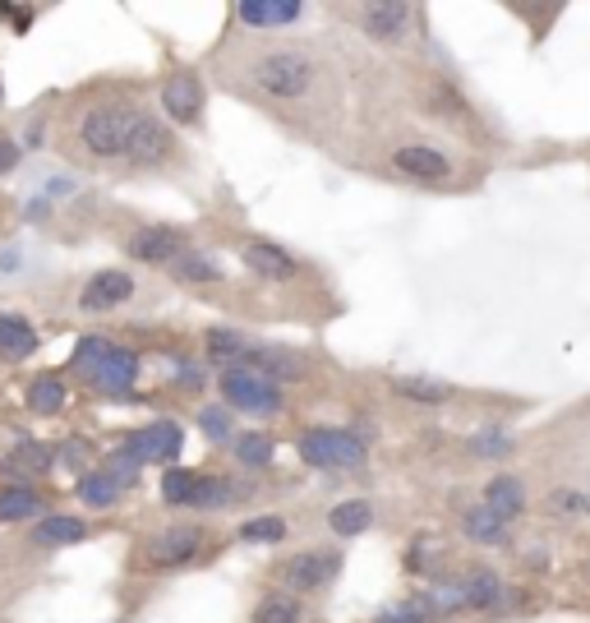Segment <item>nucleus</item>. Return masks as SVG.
I'll return each mask as SVG.
<instances>
[{"mask_svg": "<svg viewBox=\"0 0 590 623\" xmlns=\"http://www.w3.org/2000/svg\"><path fill=\"white\" fill-rule=\"evenodd\" d=\"M144 115L139 102H93L70 121V139L88 162H125Z\"/></svg>", "mask_w": 590, "mask_h": 623, "instance_id": "f257e3e1", "label": "nucleus"}, {"mask_svg": "<svg viewBox=\"0 0 590 623\" xmlns=\"http://www.w3.org/2000/svg\"><path fill=\"white\" fill-rule=\"evenodd\" d=\"M314 56L300 51V47H272V51H259L249 61V80L259 93L278 97V102H300L314 88Z\"/></svg>", "mask_w": 590, "mask_h": 623, "instance_id": "f03ea898", "label": "nucleus"}, {"mask_svg": "<svg viewBox=\"0 0 590 623\" xmlns=\"http://www.w3.org/2000/svg\"><path fill=\"white\" fill-rule=\"evenodd\" d=\"M222 398L235 406V412H249V416H278L282 412V388L263 375H254L245 365L222 369Z\"/></svg>", "mask_w": 590, "mask_h": 623, "instance_id": "7ed1b4c3", "label": "nucleus"}, {"mask_svg": "<svg viewBox=\"0 0 590 623\" xmlns=\"http://www.w3.org/2000/svg\"><path fill=\"white\" fill-rule=\"evenodd\" d=\"M300 457L319 472H337V466H360L365 462V439L356 430H305L300 435Z\"/></svg>", "mask_w": 590, "mask_h": 623, "instance_id": "20e7f679", "label": "nucleus"}, {"mask_svg": "<svg viewBox=\"0 0 590 623\" xmlns=\"http://www.w3.org/2000/svg\"><path fill=\"white\" fill-rule=\"evenodd\" d=\"M204 545H208V536L199 527H167V532L148 536L144 563L148 569H185V563H194L204 554Z\"/></svg>", "mask_w": 590, "mask_h": 623, "instance_id": "39448f33", "label": "nucleus"}, {"mask_svg": "<svg viewBox=\"0 0 590 623\" xmlns=\"http://www.w3.org/2000/svg\"><path fill=\"white\" fill-rule=\"evenodd\" d=\"M337 573H342V554L337 550H305V554L286 559L278 569L282 587H295V591H323Z\"/></svg>", "mask_w": 590, "mask_h": 623, "instance_id": "423d86ee", "label": "nucleus"}, {"mask_svg": "<svg viewBox=\"0 0 590 623\" xmlns=\"http://www.w3.org/2000/svg\"><path fill=\"white\" fill-rule=\"evenodd\" d=\"M181 448H185L181 425H175V420H157V425H148V430L130 435L125 453L144 466V462H175V457H181Z\"/></svg>", "mask_w": 590, "mask_h": 623, "instance_id": "0eeeda50", "label": "nucleus"}, {"mask_svg": "<svg viewBox=\"0 0 590 623\" xmlns=\"http://www.w3.org/2000/svg\"><path fill=\"white\" fill-rule=\"evenodd\" d=\"M162 107L171 121H181V125H194L204 115V84H199V74L194 70H175L171 80L162 84Z\"/></svg>", "mask_w": 590, "mask_h": 623, "instance_id": "6e6552de", "label": "nucleus"}, {"mask_svg": "<svg viewBox=\"0 0 590 623\" xmlns=\"http://www.w3.org/2000/svg\"><path fill=\"white\" fill-rule=\"evenodd\" d=\"M134 296V278L121 268H102L93 272V278L84 282V296H78V309H88V315H102V309H115L125 305Z\"/></svg>", "mask_w": 590, "mask_h": 623, "instance_id": "1a4fd4ad", "label": "nucleus"}, {"mask_svg": "<svg viewBox=\"0 0 590 623\" xmlns=\"http://www.w3.org/2000/svg\"><path fill=\"white\" fill-rule=\"evenodd\" d=\"M125 249L139 264H171L175 255H185V236L171 227H144V231H134Z\"/></svg>", "mask_w": 590, "mask_h": 623, "instance_id": "9d476101", "label": "nucleus"}, {"mask_svg": "<svg viewBox=\"0 0 590 623\" xmlns=\"http://www.w3.org/2000/svg\"><path fill=\"white\" fill-rule=\"evenodd\" d=\"M410 19H416L410 5H392V0H383V5L360 10V28H365V37H373V42H402Z\"/></svg>", "mask_w": 590, "mask_h": 623, "instance_id": "9b49d317", "label": "nucleus"}, {"mask_svg": "<svg viewBox=\"0 0 590 623\" xmlns=\"http://www.w3.org/2000/svg\"><path fill=\"white\" fill-rule=\"evenodd\" d=\"M134 379H139V356H134V352H121V346H111L107 361L88 375V383L102 388V393H130Z\"/></svg>", "mask_w": 590, "mask_h": 623, "instance_id": "f8f14e48", "label": "nucleus"}, {"mask_svg": "<svg viewBox=\"0 0 590 623\" xmlns=\"http://www.w3.org/2000/svg\"><path fill=\"white\" fill-rule=\"evenodd\" d=\"M300 14H305L300 0H245V5H235V19L249 28H286Z\"/></svg>", "mask_w": 590, "mask_h": 623, "instance_id": "ddd939ff", "label": "nucleus"}, {"mask_svg": "<svg viewBox=\"0 0 590 623\" xmlns=\"http://www.w3.org/2000/svg\"><path fill=\"white\" fill-rule=\"evenodd\" d=\"M457 587H462V606L466 610H503V600H507L503 577L489 573V569H470Z\"/></svg>", "mask_w": 590, "mask_h": 623, "instance_id": "4468645a", "label": "nucleus"}, {"mask_svg": "<svg viewBox=\"0 0 590 623\" xmlns=\"http://www.w3.org/2000/svg\"><path fill=\"white\" fill-rule=\"evenodd\" d=\"M392 162H397V171H406L410 181H447V158L439 148H425V144H406L392 152Z\"/></svg>", "mask_w": 590, "mask_h": 623, "instance_id": "2eb2a0df", "label": "nucleus"}, {"mask_svg": "<svg viewBox=\"0 0 590 623\" xmlns=\"http://www.w3.org/2000/svg\"><path fill=\"white\" fill-rule=\"evenodd\" d=\"M245 264L259 272V278H272V282L295 278V255H286V249L272 245V241H249L245 245Z\"/></svg>", "mask_w": 590, "mask_h": 623, "instance_id": "dca6fc26", "label": "nucleus"}, {"mask_svg": "<svg viewBox=\"0 0 590 623\" xmlns=\"http://www.w3.org/2000/svg\"><path fill=\"white\" fill-rule=\"evenodd\" d=\"M484 509L494 513L499 522H513L526 513V490H521V480L517 476H494L489 480V490H484Z\"/></svg>", "mask_w": 590, "mask_h": 623, "instance_id": "f3484780", "label": "nucleus"}, {"mask_svg": "<svg viewBox=\"0 0 590 623\" xmlns=\"http://www.w3.org/2000/svg\"><path fill=\"white\" fill-rule=\"evenodd\" d=\"M33 352H37L33 323L19 319V315H0V356H5V361H24Z\"/></svg>", "mask_w": 590, "mask_h": 623, "instance_id": "a211bd4d", "label": "nucleus"}, {"mask_svg": "<svg viewBox=\"0 0 590 623\" xmlns=\"http://www.w3.org/2000/svg\"><path fill=\"white\" fill-rule=\"evenodd\" d=\"M462 532H466V540H476V545H507V522H499L484 503H476V509L462 513Z\"/></svg>", "mask_w": 590, "mask_h": 623, "instance_id": "6ab92c4d", "label": "nucleus"}, {"mask_svg": "<svg viewBox=\"0 0 590 623\" xmlns=\"http://www.w3.org/2000/svg\"><path fill=\"white\" fill-rule=\"evenodd\" d=\"M369 522H373V509L365 499H346V503H337V509L328 513V527L337 536H360V532H369Z\"/></svg>", "mask_w": 590, "mask_h": 623, "instance_id": "aec40b11", "label": "nucleus"}, {"mask_svg": "<svg viewBox=\"0 0 590 623\" xmlns=\"http://www.w3.org/2000/svg\"><path fill=\"white\" fill-rule=\"evenodd\" d=\"M208 356H212V365H245V356H249V342L241 338V333H231V328H212L208 333Z\"/></svg>", "mask_w": 590, "mask_h": 623, "instance_id": "412c9836", "label": "nucleus"}, {"mask_svg": "<svg viewBox=\"0 0 590 623\" xmlns=\"http://www.w3.org/2000/svg\"><path fill=\"white\" fill-rule=\"evenodd\" d=\"M28 406H33L37 416H56L65 406V383L56 379V375H37L28 383Z\"/></svg>", "mask_w": 590, "mask_h": 623, "instance_id": "4be33fe9", "label": "nucleus"}, {"mask_svg": "<svg viewBox=\"0 0 590 623\" xmlns=\"http://www.w3.org/2000/svg\"><path fill=\"white\" fill-rule=\"evenodd\" d=\"M84 536H88V527L78 517H42L33 527L37 545H74V540H84Z\"/></svg>", "mask_w": 590, "mask_h": 623, "instance_id": "5701e85b", "label": "nucleus"}, {"mask_svg": "<svg viewBox=\"0 0 590 623\" xmlns=\"http://www.w3.org/2000/svg\"><path fill=\"white\" fill-rule=\"evenodd\" d=\"M392 388L406 398V402H420V406H443L447 398H452V388L447 383H439V379H392Z\"/></svg>", "mask_w": 590, "mask_h": 623, "instance_id": "b1692460", "label": "nucleus"}, {"mask_svg": "<svg viewBox=\"0 0 590 623\" xmlns=\"http://www.w3.org/2000/svg\"><path fill=\"white\" fill-rule=\"evenodd\" d=\"M171 272L181 282H218L222 278V268L212 264L208 255H199V249H185V255H175L171 259Z\"/></svg>", "mask_w": 590, "mask_h": 623, "instance_id": "393cba45", "label": "nucleus"}, {"mask_svg": "<svg viewBox=\"0 0 590 623\" xmlns=\"http://www.w3.org/2000/svg\"><path fill=\"white\" fill-rule=\"evenodd\" d=\"M33 513H42V499H37L28 485L0 490V522H19V517H33Z\"/></svg>", "mask_w": 590, "mask_h": 623, "instance_id": "a878e982", "label": "nucleus"}, {"mask_svg": "<svg viewBox=\"0 0 590 623\" xmlns=\"http://www.w3.org/2000/svg\"><path fill=\"white\" fill-rule=\"evenodd\" d=\"M78 499L93 503V509H111V503L121 499V485H115L107 472H88L84 480H78Z\"/></svg>", "mask_w": 590, "mask_h": 623, "instance_id": "bb28decb", "label": "nucleus"}, {"mask_svg": "<svg viewBox=\"0 0 590 623\" xmlns=\"http://www.w3.org/2000/svg\"><path fill=\"white\" fill-rule=\"evenodd\" d=\"M231 448H235V457H241L245 466H268L272 462V453H278V443H272V435H235L231 439Z\"/></svg>", "mask_w": 590, "mask_h": 623, "instance_id": "cd10ccee", "label": "nucleus"}, {"mask_svg": "<svg viewBox=\"0 0 590 623\" xmlns=\"http://www.w3.org/2000/svg\"><path fill=\"white\" fill-rule=\"evenodd\" d=\"M10 466H14L19 476H37V472H47V466H51V448L33 443V439H19V448L10 453Z\"/></svg>", "mask_w": 590, "mask_h": 623, "instance_id": "c85d7f7f", "label": "nucleus"}, {"mask_svg": "<svg viewBox=\"0 0 590 623\" xmlns=\"http://www.w3.org/2000/svg\"><path fill=\"white\" fill-rule=\"evenodd\" d=\"M439 614L429 610L425 596H410V600H397V606H388L373 623H434Z\"/></svg>", "mask_w": 590, "mask_h": 623, "instance_id": "c756f323", "label": "nucleus"}, {"mask_svg": "<svg viewBox=\"0 0 590 623\" xmlns=\"http://www.w3.org/2000/svg\"><path fill=\"white\" fill-rule=\"evenodd\" d=\"M226 499H231V485L222 476H204L199 472V480H194V494H189V509H218V503H226Z\"/></svg>", "mask_w": 590, "mask_h": 623, "instance_id": "7c9ffc66", "label": "nucleus"}, {"mask_svg": "<svg viewBox=\"0 0 590 623\" xmlns=\"http://www.w3.org/2000/svg\"><path fill=\"white\" fill-rule=\"evenodd\" d=\"M254 623H305V614L291 596H268L263 606L254 610Z\"/></svg>", "mask_w": 590, "mask_h": 623, "instance_id": "2f4dec72", "label": "nucleus"}, {"mask_svg": "<svg viewBox=\"0 0 590 623\" xmlns=\"http://www.w3.org/2000/svg\"><path fill=\"white\" fill-rule=\"evenodd\" d=\"M194 480H199V472H185V466H171V472L162 476V499H167V503H185V509H189Z\"/></svg>", "mask_w": 590, "mask_h": 623, "instance_id": "473e14b6", "label": "nucleus"}, {"mask_svg": "<svg viewBox=\"0 0 590 623\" xmlns=\"http://www.w3.org/2000/svg\"><path fill=\"white\" fill-rule=\"evenodd\" d=\"M107 352H111L107 338H84L74 346V369H78V375H93V369L107 361Z\"/></svg>", "mask_w": 590, "mask_h": 623, "instance_id": "72a5a7b5", "label": "nucleus"}, {"mask_svg": "<svg viewBox=\"0 0 590 623\" xmlns=\"http://www.w3.org/2000/svg\"><path fill=\"white\" fill-rule=\"evenodd\" d=\"M549 509L563 517H590V490H554L549 494Z\"/></svg>", "mask_w": 590, "mask_h": 623, "instance_id": "f704fd0d", "label": "nucleus"}, {"mask_svg": "<svg viewBox=\"0 0 590 623\" xmlns=\"http://www.w3.org/2000/svg\"><path fill=\"white\" fill-rule=\"evenodd\" d=\"M199 425H204V435H208L212 443H231V439H235V430H231V412H222V406H208V412L199 416Z\"/></svg>", "mask_w": 590, "mask_h": 623, "instance_id": "c9c22d12", "label": "nucleus"}, {"mask_svg": "<svg viewBox=\"0 0 590 623\" xmlns=\"http://www.w3.org/2000/svg\"><path fill=\"white\" fill-rule=\"evenodd\" d=\"M241 536H245V540H263V545H278V540L286 536V527H282L278 517H249L245 527H241Z\"/></svg>", "mask_w": 590, "mask_h": 623, "instance_id": "e433bc0d", "label": "nucleus"}, {"mask_svg": "<svg viewBox=\"0 0 590 623\" xmlns=\"http://www.w3.org/2000/svg\"><path fill=\"white\" fill-rule=\"evenodd\" d=\"M470 448H476L480 457H503V453H513V439H507L503 430H484V435L470 439Z\"/></svg>", "mask_w": 590, "mask_h": 623, "instance_id": "4c0bfd02", "label": "nucleus"}, {"mask_svg": "<svg viewBox=\"0 0 590 623\" xmlns=\"http://www.w3.org/2000/svg\"><path fill=\"white\" fill-rule=\"evenodd\" d=\"M107 476H111L115 485H134V476H139V462H134V457L125 453V448H121V453H115V457L107 462Z\"/></svg>", "mask_w": 590, "mask_h": 623, "instance_id": "58836bf2", "label": "nucleus"}, {"mask_svg": "<svg viewBox=\"0 0 590 623\" xmlns=\"http://www.w3.org/2000/svg\"><path fill=\"white\" fill-rule=\"evenodd\" d=\"M14 167H19V144L10 139V134H0V176L14 171Z\"/></svg>", "mask_w": 590, "mask_h": 623, "instance_id": "ea45409f", "label": "nucleus"}]
</instances>
